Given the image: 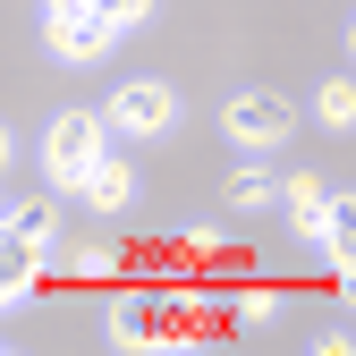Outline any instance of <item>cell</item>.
I'll return each instance as SVG.
<instances>
[{
  "label": "cell",
  "mask_w": 356,
  "mask_h": 356,
  "mask_svg": "<svg viewBox=\"0 0 356 356\" xmlns=\"http://www.w3.org/2000/svg\"><path fill=\"white\" fill-rule=\"evenodd\" d=\"M102 145H111L102 111H51V127H42V178H51V195H68V187H76V170L94 161Z\"/></svg>",
  "instance_id": "obj_1"
},
{
  "label": "cell",
  "mask_w": 356,
  "mask_h": 356,
  "mask_svg": "<svg viewBox=\"0 0 356 356\" xmlns=\"http://www.w3.org/2000/svg\"><path fill=\"white\" fill-rule=\"evenodd\" d=\"M102 127H111V136H127V145H153V136H170V127H178V94H170L161 76H127L119 94L102 102Z\"/></svg>",
  "instance_id": "obj_2"
},
{
  "label": "cell",
  "mask_w": 356,
  "mask_h": 356,
  "mask_svg": "<svg viewBox=\"0 0 356 356\" xmlns=\"http://www.w3.org/2000/svg\"><path fill=\"white\" fill-rule=\"evenodd\" d=\"M289 127H297V111L280 94H229V102H220V136H229L238 153H280Z\"/></svg>",
  "instance_id": "obj_3"
},
{
  "label": "cell",
  "mask_w": 356,
  "mask_h": 356,
  "mask_svg": "<svg viewBox=\"0 0 356 356\" xmlns=\"http://www.w3.org/2000/svg\"><path fill=\"white\" fill-rule=\"evenodd\" d=\"M68 195H85V204H94V212H127V204H136V170H127V153H94V161H85L76 170V187Z\"/></svg>",
  "instance_id": "obj_4"
},
{
  "label": "cell",
  "mask_w": 356,
  "mask_h": 356,
  "mask_svg": "<svg viewBox=\"0 0 356 356\" xmlns=\"http://www.w3.org/2000/svg\"><path fill=\"white\" fill-rule=\"evenodd\" d=\"M42 42H51V60H68V68H94L119 34H111V26H94V17L76 9V17H42Z\"/></svg>",
  "instance_id": "obj_5"
},
{
  "label": "cell",
  "mask_w": 356,
  "mask_h": 356,
  "mask_svg": "<svg viewBox=\"0 0 356 356\" xmlns=\"http://www.w3.org/2000/svg\"><path fill=\"white\" fill-rule=\"evenodd\" d=\"M314 246H323V263H331V272L348 280L356 272V204L331 187V204H323V220H314Z\"/></svg>",
  "instance_id": "obj_6"
},
{
  "label": "cell",
  "mask_w": 356,
  "mask_h": 356,
  "mask_svg": "<svg viewBox=\"0 0 356 356\" xmlns=\"http://www.w3.org/2000/svg\"><path fill=\"white\" fill-rule=\"evenodd\" d=\"M34 280H42V246H26L9 220H0V314H9L17 297H34Z\"/></svg>",
  "instance_id": "obj_7"
},
{
  "label": "cell",
  "mask_w": 356,
  "mask_h": 356,
  "mask_svg": "<svg viewBox=\"0 0 356 356\" xmlns=\"http://www.w3.org/2000/svg\"><path fill=\"white\" fill-rule=\"evenodd\" d=\"M272 204L289 212V229H297V238H314V220H323V204H331V178H314V170H305V178H280Z\"/></svg>",
  "instance_id": "obj_8"
},
{
  "label": "cell",
  "mask_w": 356,
  "mask_h": 356,
  "mask_svg": "<svg viewBox=\"0 0 356 356\" xmlns=\"http://www.w3.org/2000/svg\"><path fill=\"white\" fill-rule=\"evenodd\" d=\"M0 220H9V229H17L26 246H42V254L60 246V195H51V187H42V195H26V204H9Z\"/></svg>",
  "instance_id": "obj_9"
},
{
  "label": "cell",
  "mask_w": 356,
  "mask_h": 356,
  "mask_svg": "<svg viewBox=\"0 0 356 356\" xmlns=\"http://www.w3.org/2000/svg\"><path fill=\"white\" fill-rule=\"evenodd\" d=\"M272 187H280V178L263 170V161H246V170H229V204H238V212H263V204H272Z\"/></svg>",
  "instance_id": "obj_10"
},
{
  "label": "cell",
  "mask_w": 356,
  "mask_h": 356,
  "mask_svg": "<svg viewBox=\"0 0 356 356\" xmlns=\"http://www.w3.org/2000/svg\"><path fill=\"white\" fill-rule=\"evenodd\" d=\"M314 119H323V127H339V136L356 127V85H348V76H331L323 94H314Z\"/></svg>",
  "instance_id": "obj_11"
},
{
  "label": "cell",
  "mask_w": 356,
  "mask_h": 356,
  "mask_svg": "<svg viewBox=\"0 0 356 356\" xmlns=\"http://www.w3.org/2000/svg\"><path fill=\"white\" fill-rule=\"evenodd\" d=\"M85 17L111 26V34H136V26L153 17V0H85Z\"/></svg>",
  "instance_id": "obj_12"
},
{
  "label": "cell",
  "mask_w": 356,
  "mask_h": 356,
  "mask_svg": "<svg viewBox=\"0 0 356 356\" xmlns=\"http://www.w3.org/2000/svg\"><path fill=\"white\" fill-rule=\"evenodd\" d=\"M68 272H76V280H111V272H119V246H76Z\"/></svg>",
  "instance_id": "obj_13"
},
{
  "label": "cell",
  "mask_w": 356,
  "mask_h": 356,
  "mask_svg": "<svg viewBox=\"0 0 356 356\" xmlns=\"http://www.w3.org/2000/svg\"><path fill=\"white\" fill-rule=\"evenodd\" d=\"M85 9V0H42V17H76Z\"/></svg>",
  "instance_id": "obj_14"
},
{
  "label": "cell",
  "mask_w": 356,
  "mask_h": 356,
  "mask_svg": "<svg viewBox=\"0 0 356 356\" xmlns=\"http://www.w3.org/2000/svg\"><path fill=\"white\" fill-rule=\"evenodd\" d=\"M9 153H17V136H9V119H0V170H9Z\"/></svg>",
  "instance_id": "obj_15"
},
{
  "label": "cell",
  "mask_w": 356,
  "mask_h": 356,
  "mask_svg": "<svg viewBox=\"0 0 356 356\" xmlns=\"http://www.w3.org/2000/svg\"><path fill=\"white\" fill-rule=\"evenodd\" d=\"M0 212H9V195H0Z\"/></svg>",
  "instance_id": "obj_16"
},
{
  "label": "cell",
  "mask_w": 356,
  "mask_h": 356,
  "mask_svg": "<svg viewBox=\"0 0 356 356\" xmlns=\"http://www.w3.org/2000/svg\"><path fill=\"white\" fill-rule=\"evenodd\" d=\"M0 348H9V339H0Z\"/></svg>",
  "instance_id": "obj_17"
}]
</instances>
